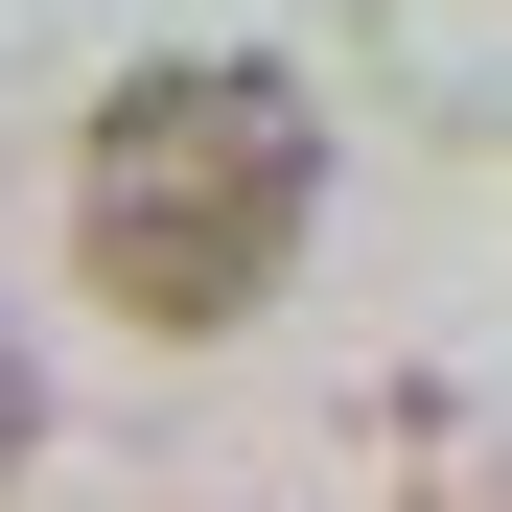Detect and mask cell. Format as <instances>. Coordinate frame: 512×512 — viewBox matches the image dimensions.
Segmentation results:
<instances>
[{
	"mask_svg": "<svg viewBox=\"0 0 512 512\" xmlns=\"http://www.w3.org/2000/svg\"><path fill=\"white\" fill-rule=\"evenodd\" d=\"M303 210H326V117L280 70H210V47L117 70V117L70 140V256H94V303L163 326V350L233 326V303H280Z\"/></svg>",
	"mask_w": 512,
	"mask_h": 512,
	"instance_id": "cell-1",
	"label": "cell"
},
{
	"mask_svg": "<svg viewBox=\"0 0 512 512\" xmlns=\"http://www.w3.org/2000/svg\"><path fill=\"white\" fill-rule=\"evenodd\" d=\"M47 443V373H24V326H0V466H24Z\"/></svg>",
	"mask_w": 512,
	"mask_h": 512,
	"instance_id": "cell-2",
	"label": "cell"
}]
</instances>
